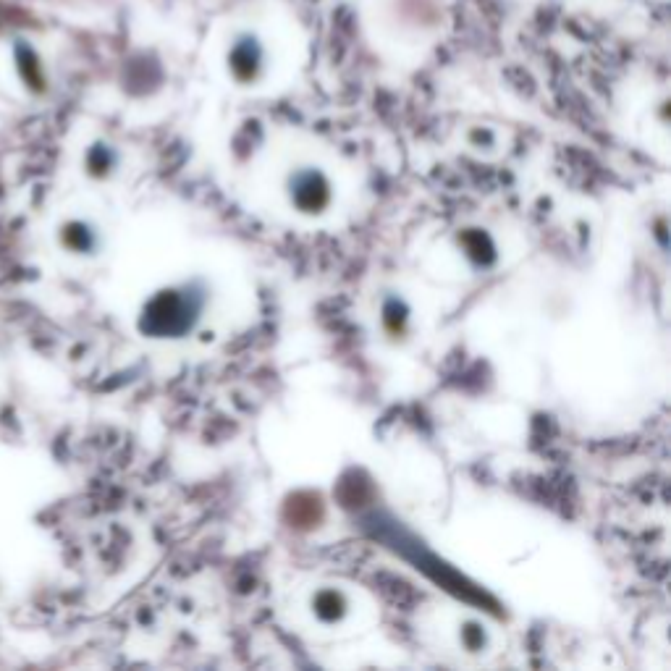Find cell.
<instances>
[{"label": "cell", "instance_id": "1", "mask_svg": "<svg viewBox=\"0 0 671 671\" xmlns=\"http://www.w3.org/2000/svg\"><path fill=\"white\" fill-rule=\"evenodd\" d=\"M208 305V289L202 281H187L160 291L145 310V331L158 339H181L194 331Z\"/></svg>", "mask_w": 671, "mask_h": 671}, {"label": "cell", "instance_id": "2", "mask_svg": "<svg viewBox=\"0 0 671 671\" xmlns=\"http://www.w3.org/2000/svg\"><path fill=\"white\" fill-rule=\"evenodd\" d=\"M286 189H289L291 205L305 215L326 213L333 200V189L328 176L312 166L299 168V171L291 173Z\"/></svg>", "mask_w": 671, "mask_h": 671}, {"label": "cell", "instance_id": "3", "mask_svg": "<svg viewBox=\"0 0 671 671\" xmlns=\"http://www.w3.org/2000/svg\"><path fill=\"white\" fill-rule=\"evenodd\" d=\"M260 63H263V50H260L255 37H242L236 42L234 50H231L229 66L239 82H252L260 71Z\"/></svg>", "mask_w": 671, "mask_h": 671}, {"label": "cell", "instance_id": "4", "mask_svg": "<svg viewBox=\"0 0 671 671\" xmlns=\"http://www.w3.org/2000/svg\"><path fill=\"white\" fill-rule=\"evenodd\" d=\"M312 606H315V614L323 622H336V619H341L346 614L349 601H346V595L339 593V590H320Z\"/></svg>", "mask_w": 671, "mask_h": 671}]
</instances>
